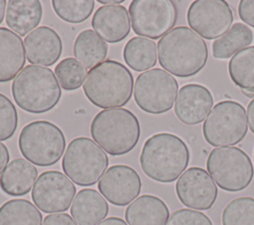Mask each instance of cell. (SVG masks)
Returning <instances> with one entry per match:
<instances>
[{"label": "cell", "instance_id": "8", "mask_svg": "<svg viewBox=\"0 0 254 225\" xmlns=\"http://www.w3.org/2000/svg\"><path fill=\"white\" fill-rule=\"evenodd\" d=\"M206 169L223 190L237 192L252 181L254 168L249 156L240 148H214L206 160Z\"/></svg>", "mask_w": 254, "mask_h": 225}, {"label": "cell", "instance_id": "26", "mask_svg": "<svg viewBox=\"0 0 254 225\" xmlns=\"http://www.w3.org/2000/svg\"><path fill=\"white\" fill-rule=\"evenodd\" d=\"M253 40V31L248 26L243 23H235L225 35L213 42L212 56L219 59L229 58L237 52L247 48Z\"/></svg>", "mask_w": 254, "mask_h": 225}, {"label": "cell", "instance_id": "15", "mask_svg": "<svg viewBox=\"0 0 254 225\" xmlns=\"http://www.w3.org/2000/svg\"><path fill=\"white\" fill-rule=\"evenodd\" d=\"M99 192L113 205L130 204L141 192L142 182L138 172L126 165L107 169L97 184Z\"/></svg>", "mask_w": 254, "mask_h": 225}, {"label": "cell", "instance_id": "22", "mask_svg": "<svg viewBox=\"0 0 254 225\" xmlns=\"http://www.w3.org/2000/svg\"><path fill=\"white\" fill-rule=\"evenodd\" d=\"M108 203L95 189L79 190L70 207L72 218L79 225H97L108 214Z\"/></svg>", "mask_w": 254, "mask_h": 225}, {"label": "cell", "instance_id": "32", "mask_svg": "<svg viewBox=\"0 0 254 225\" xmlns=\"http://www.w3.org/2000/svg\"><path fill=\"white\" fill-rule=\"evenodd\" d=\"M18 127V112L13 102L0 93V141L10 139Z\"/></svg>", "mask_w": 254, "mask_h": 225}, {"label": "cell", "instance_id": "2", "mask_svg": "<svg viewBox=\"0 0 254 225\" xmlns=\"http://www.w3.org/2000/svg\"><path fill=\"white\" fill-rule=\"evenodd\" d=\"M190 150L179 136L162 132L146 140L140 154V166L151 179L169 183L179 178L190 163Z\"/></svg>", "mask_w": 254, "mask_h": 225}, {"label": "cell", "instance_id": "38", "mask_svg": "<svg viewBox=\"0 0 254 225\" xmlns=\"http://www.w3.org/2000/svg\"><path fill=\"white\" fill-rule=\"evenodd\" d=\"M97 225H128V224L122 218L112 216V217H108V218L102 220Z\"/></svg>", "mask_w": 254, "mask_h": 225}, {"label": "cell", "instance_id": "9", "mask_svg": "<svg viewBox=\"0 0 254 225\" xmlns=\"http://www.w3.org/2000/svg\"><path fill=\"white\" fill-rule=\"evenodd\" d=\"M248 131L243 105L234 100H222L214 105L202 125L204 140L213 147L240 143Z\"/></svg>", "mask_w": 254, "mask_h": 225}, {"label": "cell", "instance_id": "37", "mask_svg": "<svg viewBox=\"0 0 254 225\" xmlns=\"http://www.w3.org/2000/svg\"><path fill=\"white\" fill-rule=\"evenodd\" d=\"M247 121L251 132L254 134V98L247 106Z\"/></svg>", "mask_w": 254, "mask_h": 225}, {"label": "cell", "instance_id": "23", "mask_svg": "<svg viewBox=\"0 0 254 225\" xmlns=\"http://www.w3.org/2000/svg\"><path fill=\"white\" fill-rule=\"evenodd\" d=\"M43 17L39 0H9L7 2L6 24L19 36H25L35 29Z\"/></svg>", "mask_w": 254, "mask_h": 225}, {"label": "cell", "instance_id": "13", "mask_svg": "<svg viewBox=\"0 0 254 225\" xmlns=\"http://www.w3.org/2000/svg\"><path fill=\"white\" fill-rule=\"evenodd\" d=\"M75 185L66 175L58 170L40 174L32 190V200L45 213L66 211L75 195Z\"/></svg>", "mask_w": 254, "mask_h": 225}, {"label": "cell", "instance_id": "30", "mask_svg": "<svg viewBox=\"0 0 254 225\" xmlns=\"http://www.w3.org/2000/svg\"><path fill=\"white\" fill-rule=\"evenodd\" d=\"M55 13L63 21L78 24L85 21L94 9L93 0H53Z\"/></svg>", "mask_w": 254, "mask_h": 225}, {"label": "cell", "instance_id": "11", "mask_svg": "<svg viewBox=\"0 0 254 225\" xmlns=\"http://www.w3.org/2000/svg\"><path fill=\"white\" fill-rule=\"evenodd\" d=\"M135 34L153 40L169 33L178 19V9L171 0H134L129 5Z\"/></svg>", "mask_w": 254, "mask_h": 225}, {"label": "cell", "instance_id": "36", "mask_svg": "<svg viewBox=\"0 0 254 225\" xmlns=\"http://www.w3.org/2000/svg\"><path fill=\"white\" fill-rule=\"evenodd\" d=\"M10 160V154L8 151V148L0 142V174L3 172L4 169L8 165Z\"/></svg>", "mask_w": 254, "mask_h": 225}, {"label": "cell", "instance_id": "7", "mask_svg": "<svg viewBox=\"0 0 254 225\" xmlns=\"http://www.w3.org/2000/svg\"><path fill=\"white\" fill-rule=\"evenodd\" d=\"M105 152L91 139L77 137L67 145L62 168L65 175L79 186L97 182L108 167Z\"/></svg>", "mask_w": 254, "mask_h": 225}, {"label": "cell", "instance_id": "16", "mask_svg": "<svg viewBox=\"0 0 254 225\" xmlns=\"http://www.w3.org/2000/svg\"><path fill=\"white\" fill-rule=\"evenodd\" d=\"M213 106V96L210 90L197 83L184 85L178 92L175 102V114L187 125L201 123Z\"/></svg>", "mask_w": 254, "mask_h": 225}, {"label": "cell", "instance_id": "17", "mask_svg": "<svg viewBox=\"0 0 254 225\" xmlns=\"http://www.w3.org/2000/svg\"><path fill=\"white\" fill-rule=\"evenodd\" d=\"M24 48L29 62L50 66L60 59L63 43L54 29L42 26L28 34L24 40Z\"/></svg>", "mask_w": 254, "mask_h": 225}, {"label": "cell", "instance_id": "40", "mask_svg": "<svg viewBox=\"0 0 254 225\" xmlns=\"http://www.w3.org/2000/svg\"><path fill=\"white\" fill-rule=\"evenodd\" d=\"M6 1L5 0H0V24L2 23L4 19V13H5V7H6Z\"/></svg>", "mask_w": 254, "mask_h": 225}, {"label": "cell", "instance_id": "12", "mask_svg": "<svg viewBox=\"0 0 254 225\" xmlns=\"http://www.w3.org/2000/svg\"><path fill=\"white\" fill-rule=\"evenodd\" d=\"M187 21L198 36L213 40L230 30L233 12L224 0H196L188 9Z\"/></svg>", "mask_w": 254, "mask_h": 225}, {"label": "cell", "instance_id": "20", "mask_svg": "<svg viewBox=\"0 0 254 225\" xmlns=\"http://www.w3.org/2000/svg\"><path fill=\"white\" fill-rule=\"evenodd\" d=\"M25 62V49L21 37L0 27V83L15 78Z\"/></svg>", "mask_w": 254, "mask_h": 225}, {"label": "cell", "instance_id": "18", "mask_svg": "<svg viewBox=\"0 0 254 225\" xmlns=\"http://www.w3.org/2000/svg\"><path fill=\"white\" fill-rule=\"evenodd\" d=\"M91 26L107 43H119L130 33L129 12L122 5L101 6L93 14Z\"/></svg>", "mask_w": 254, "mask_h": 225}, {"label": "cell", "instance_id": "29", "mask_svg": "<svg viewBox=\"0 0 254 225\" xmlns=\"http://www.w3.org/2000/svg\"><path fill=\"white\" fill-rule=\"evenodd\" d=\"M222 225H254V198L242 196L226 204L221 215Z\"/></svg>", "mask_w": 254, "mask_h": 225}, {"label": "cell", "instance_id": "5", "mask_svg": "<svg viewBox=\"0 0 254 225\" xmlns=\"http://www.w3.org/2000/svg\"><path fill=\"white\" fill-rule=\"evenodd\" d=\"M16 104L29 113L42 114L55 108L62 90L52 69L30 64L14 78L11 86Z\"/></svg>", "mask_w": 254, "mask_h": 225}, {"label": "cell", "instance_id": "3", "mask_svg": "<svg viewBox=\"0 0 254 225\" xmlns=\"http://www.w3.org/2000/svg\"><path fill=\"white\" fill-rule=\"evenodd\" d=\"M133 82L131 71L123 63L107 59L88 71L83 82V92L99 108L121 107L131 99Z\"/></svg>", "mask_w": 254, "mask_h": 225}, {"label": "cell", "instance_id": "31", "mask_svg": "<svg viewBox=\"0 0 254 225\" xmlns=\"http://www.w3.org/2000/svg\"><path fill=\"white\" fill-rule=\"evenodd\" d=\"M55 73L61 87L66 91L78 89L86 78V68L73 57L62 59L56 65Z\"/></svg>", "mask_w": 254, "mask_h": 225}, {"label": "cell", "instance_id": "28", "mask_svg": "<svg viewBox=\"0 0 254 225\" xmlns=\"http://www.w3.org/2000/svg\"><path fill=\"white\" fill-rule=\"evenodd\" d=\"M39 209L27 199H11L0 206V225H41Z\"/></svg>", "mask_w": 254, "mask_h": 225}, {"label": "cell", "instance_id": "33", "mask_svg": "<svg viewBox=\"0 0 254 225\" xmlns=\"http://www.w3.org/2000/svg\"><path fill=\"white\" fill-rule=\"evenodd\" d=\"M167 225H212V222L200 211L183 208L172 213Z\"/></svg>", "mask_w": 254, "mask_h": 225}, {"label": "cell", "instance_id": "19", "mask_svg": "<svg viewBox=\"0 0 254 225\" xmlns=\"http://www.w3.org/2000/svg\"><path fill=\"white\" fill-rule=\"evenodd\" d=\"M169 218L167 204L152 194L139 196L125 210V219L129 225H167Z\"/></svg>", "mask_w": 254, "mask_h": 225}, {"label": "cell", "instance_id": "41", "mask_svg": "<svg viewBox=\"0 0 254 225\" xmlns=\"http://www.w3.org/2000/svg\"><path fill=\"white\" fill-rule=\"evenodd\" d=\"M253 158H254V152H253Z\"/></svg>", "mask_w": 254, "mask_h": 225}, {"label": "cell", "instance_id": "24", "mask_svg": "<svg viewBox=\"0 0 254 225\" xmlns=\"http://www.w3.org/2000/svg\"><path fill=\"white\" fill-rule=\"evenodd\" d=\"M107 52V44L90 29L81 31L73 44V55L85 68L91 69L104 61Z\"/></svg>", "mask_w": 254, "mask_h": 225}, {"label": "cell", "instance_id": "34", "mask_svg": "<svg viewBox=\"0 0 254 225\" xmlns=\"http://www.w3.org/2000/svg\"><path fill=\"white\" fill-rule=\"evenodd\" d=\"M238 16L241 21L254 28V0H241L238 5Z\"/></svg>", "mask_w": 254, "mask_h": 225}, {"label": "cell", "instance_id": "21", "mask_svg": "<svg viewBox=\"0 0 254 225\" xmlns=\"http://www.w3.org/2000/svg\"><path fill=\"white\" fill-rule=\"evenodd\" d=\"M38 169L25 159L11 161L0 176L1 190L10 196H22L30 192L36 178Z\"/></svg>", "mask_w": 254, "mask_h": 225}, {"label": "cell", "instance_id": "1", "mask_svg": "<svg viewBox=\"0 0 254 225\" xmlns=\"http://www.w3.org/2000/svg\"><path fill=\"white\" fill-rule=\"evenodd\" d=\"M160 65L178 77H190L206 64L208 52L204 40L186 26L172 29L158 44Z\"/></svg>", "mask_w": 254, "mask_h": 225}, {"label": "cell", "instance_id": "14", "mask_svg": "<svg viewBox=\"0 0 254 225\" xmlns=\"http://www.w3.org/2000/svg\"><path fill=\"white\" fill-rule=\"evenodd\" d=\"M176 193L185 206L207 210L214 204L218 191L214 180L205 169L191 167L177 180Z\"/></svg>", "mask_w": 254, "mask_h": 225}, {"label": "cell", "instance_id": "6", "mask_svg": "<svg viewBox=\"0 0 254 225\" xmlns=\"http://www.w3.org/2000/svg\"><path fill=\"white\" fill-rule=\"evenodd\" d=\"M18 146L27 161L39 167H50L62 158L65 149V138L56 124L37 120L23 127Z\"/></svg>", "mask_w": 254, "mask_h": 225}, {"label": "cell", "instance_id": "4", "mask_svg": "<svg viewBox=\"0 0 254 225\" xmlns=\"http://www.w3.org/2000/svg\"><path fill=\"white\" fill-rule=\"evenodd\" d=\"M140 123L126 108L99 111L91 121L92 140L110 156H123L131 152L140 139Z\"/></svg>", "mask_w": 254, "mask_h": 225}, {"label": "cell", "instance_id": "27", "mask_svg": "<svg viewBox=\"0 0 254 225\" xmlns=\"http://www.w3.org/2000/svg\"><path fill=\"white\" fill-rule=\"evenodd\" d=\"M125 63L135 71L147 70L157 63L156 44L146 38H131L123 49Z\"/></svg>", "mask_w": 254, "mask_h": 225}, {"label": "cell", "instance_id": "35", "mask_svg": "<svg viewBox=\"0 0 254 225\" xmlns=\"http://www.w3.org/2000/svg\"><path fill=\"white\" fill-rule=\"evenodd\" d=\"M42 225H77L73 218L66 213L50 214L44 218Z\"/></svg>", "mask_w": 254, "mask_h": 225}, {"label": "cell", "instance_id": "10", "mask_svg": "<svg viewBox=\"0 0 254 225\" xmlns=\"http://www.w3.org/2000/svg\"><path fill=\"white\" fill-rule=\"evenodd\" d=\"M178 89V81L171 73L162 68H152L137 76L134 100L144 112L159 115L171 110Z\"/></svg>", "mask_w": 254, "mask_h": 225}, {"label": "cell", "instance_id": "39", "mask_svg": "<svg viewBox=\"0 0 254 225\" xmlns=\"http://www.w3.org/2000/svg\"><path fill=\"white\" fill-rule=\"evenodd\" d=\"M124 0H98V3L103 4L104 6H111V5H119L123 3Z\"/></svg>", "mask_w": 254, "mask_h": 225}, {"label": "cell", "instance_id": "25", "mask_svg": "<svg viewBox=\"0 0 254 225\" xmlns=\"http://www.w3.org/2000/svg\"><path fill=\"white\" fill-rule=\"evenodd\" d=\"M228 74L245 96L254 98V46L237 52L230 58Z\"/></svg>", "mask_w": 254, "mask_h": 225}]
</instances>
